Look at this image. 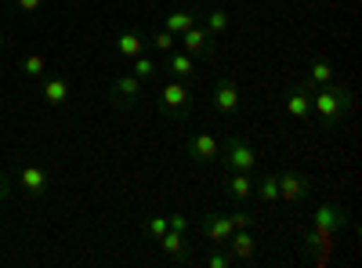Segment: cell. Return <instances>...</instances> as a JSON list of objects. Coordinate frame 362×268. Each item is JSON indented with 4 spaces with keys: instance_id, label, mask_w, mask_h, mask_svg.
I'll return each instance as SVG.
<instances>
[{
    "instance_id": "6da1fadb",
    "label": "cell",
    "mask_w": 362,
    "mask_h": 268,
    "mask_svg": "<svg viewBox=\"0 0 362 268\" xmlns=\"http://www.w3.org/2000/svg\"><path fill=\"white\" fill-rule=\"evenodd\" d=\"M351 105H355L351 91H348V87H341L337 80H329V83H322V87H315V91H312V116H319V124L326 131H334L344 116L351 112Z\"/></svg>"
},
{
    "instance_id": "7a4b0ae2",
    "label": "cell",
    "mask_w": 362,
    "mask_h": 268,
    "mask_svg": "<svg viewBox=\"0 0 362 268\" xmlns=\"http://www.w3.org/2000/svg\"><path fill=\"white\" fill-rule=\"evenodd\" d=\"M156 109L167 116V120H189L192 109H196V91L189 80H174L167 76V83L160 87L156 95Z\"/></svg>"
},
{
    "instance_id": "3957f363",
    "label": "cell",
    "mask_w": 362,
    "mask_h": 268,
    "mask_svg": "<svg viewBox=\"0 0 362 268\" xmlns=\"http://www.w3.org/2000/svg\"><path fill=\"white\" fill-rule=\"evenodd\" d=\"M210 109H214V116H221V120H235V116H239V109H243V91H239L235 76H218L214 80Z\"/></svg>"
},
{
    "instance_id": "277c9868",
    "label": "cell",
    "mask_w": 362,
    "mask_h": 268,
    "mask_svg": "<svg viewBox=\"0 0 362 268\" xmlns=\"http://www.w3.org/2000/svg\"><path fill=\"white\" fill-rule=\"evenodd\" d=\"M218 160H225L228 170H247V174H254V167H257V148H254L247 138H228V141L221 145V156H218Z\"/></svg>"
},
{
    "instance_id": "5b68a950",
    "label": "cell",
    "mask_w": 362,
    "mask_h": 268,
    "mask_svg": "<svg viewBox=\"0 0 362 268\" xmlns=\"http://www.w3.org/2000/svg\"><path fill=\"white\" fill-rule=\"evenodd\" d=\"M177 40H181V51H189L196 62H199V58H206V62H214V58H218V37H210L199 22L189 25Z\"/></svg>"
},
{
    "instance_id": "8992f818",
    "label": "cell",
    "mask_w": 362,
    "mask_h": 268,
    "mask_svg": "<svg viewBox=\"0 0 362 268\" xmlns=\"http://www.w3.org/2000/svg\"><path fill=\"white\" fill-rule=\"evenodd\" d=\"M141 95H145V87H141V80H138L134 73H119V76L109 83V102H112L116 109H134V105L141 102Z\"/></svg>"
},
{
    "instance_id": "52a82bcc",
    "label": "cell",
    "mask_w": 362,
    "mask_h": 268,
    "mask_svg": "<svg viewBox=\"0 0 362 268\" xmlns=\"http://www.w3.org/2000/svg\"><path fill=\"white\" fill-rule=\"evenodd\" d=\"M279 177V199L283 203H305L308 196H312V174H305V170H283V174H276Z\"/></svg>"
},
{
    "instance_id": "ba28073f",
    "label": "cell",
    "mask_w": 362,
    "mask_h": 268,
    "mask_svg": "<svg viewBox=\"0 0 362 268\" xmlns=\"http://www.w3.org/2000/svg\"><path fill=\"white\" fill-rule=\"evenodd\" d=\"M312 91L315 87H308L305 80L300 83H293V87H286L283 91V109H286V116H293V120H312Z\"/></svg>"
},
{
    "instance_id": "9c48e42d",
    "label": "cell",
    "mask_w": 362,
    "mask_h": 268,
    "mask_svg": "<svg viewBox=\"0 0 362 268\" xmlns=\"http://www.w3.org/2000/svg\"><path fill=\"white\" fill-rule=\"evenodd\" d=\"M156 243H160L163 257H167V261H174V264H189V261L196 257V247L185 240V232H170V228H167Z\"/></svg>"
},
{
    "instance_id": "30bf717a",
    "label": "cell",
    "mask_w": 362,
    "mask_h": 268,
    "mask_svg": "<svg viewBox=\"0 0 362 268\" xmlns=\"http://www.w3.org/2000/svg\"><path fill=\"white\" fill-rule=\"evenodd\" d=\"M185 148H189V160H192V163H214V160L221 156V138L210 134V131H199V134L189 138Z\"/></svg>"
},
{
    "instance_id": "8fae6325",
    "label": "cell",
    "mask_w": 362,
    "mask_h": 268,
    "mask_svg": "<svg viewBox=\"0 0 362 268\" xmlns=\"http://www.w3.org/2000/svg\"><path fill=\"white\" fill-rule=\"evenodd\" d=\"M199 228H203V235L210 240V247H225V243H228V235L235 232L232 218H228V214H221V211H210V214H203Z\"/></svg>"
},
{
    "instance_id": "7c38bea8",
    "label": "cell",
    "mask_w": 362,
    "mask_h": 268,
    "mask_svg": "<svg viewBox=\"0 0 362 268\" xmlns=\"http://www.w3.org/2000/svg\"><path fill=\"white\" fill-rule=\"evenodd\" d=\"M15 177H18V185H22L25 196H44L47 185H51V174L40 163H18V174Z\"/></svg>"
},
{
    "instance_id": "4fadbf2b",
    "label": "cell",
    "mask_w": 362,
    "mask_h": 268,
    "mask_svg": "<svg viewBox=\"0 0 362 268\" xmlns=\"http://www.w3.org/2000/svg\"><path fill=\"white\" fill-rule=\"evenodd\" d=\"M344 225H351V218H348V211H341V206H334V203H322L319 211L312 214V228H319V232H341Z\"/></svg>"
},
{
    "instance_id": "5bb4252c",
    "label": "cell",
    "mask_w": 362,
    "mask_h": 268,
    "mask_svg": "<svg viewBox=\"0 0 362 268\" xmlns=\"http://www.w3.org/2000/svg\"><path fill=\"white\" fill-rule=\"evenodd\" d=\"M196 22L206 29L210 37H225L228 25H232V15H228L225 8H206V4H199V8H196Z\"/></svg>"
},
{
    "instance_id": "9a60e30c",
    "label": "cell",
    "mask_w": 362,
    "mask_h": 268,
    "mask_svg": "<svg viewBox=\"0 0 362 268\" xmlns=\"http://www.w3.org/2000/svg\"><path fill=\"white\" fill-rule=\"evenodd\" d=\"M160 69H167V76H174V80H192L196 76V58L189 51H170V54H163Z\"/></svg>"
},
{
    "instance_id": "2e32d148",
    "label": "cell",
    "mask_w": 362,
    "mask_h": 268,
    "mask_svg": "<svg viewBox=\"0 0 362 268\" xmlns=\"http://www.w3.org/2000/svg\"><path fill=\"white\" fill-rule=\"evenodd\" d=\"M40 95H44V102H47L51 109H58V105H66V102H69L73 87H69V80H66V76H44Z\"/></svg>"
},
{
    "instance_id": "e0dca14e",
    "label": "cell",
    "mask_w": 362,
    "mask_h": 268,
    "mask_svg": "<svg viewBox=\"0 0 362 268\" xmlns=\"http://www.w3.org/2000/svg\"><path fill=\"white\" fill-rule=\"evenodd\" d=\"M225 247H228L232 257H239V261H254V254H257V240H254L250 228H235V232L228 235Z\"/></svg>"
},
{
    "instance_id": "ac0fdd59",
    "label": "cell",
    "mask_w": 362,
    "mask_h": 268,
    "mask_svg": "<svg viewBox=\"0 0 362 268\" xmlns=\"http://www.w3.org/2000/svg\"><path fill=\"white\" fill-rule=\"evenodd\" d=\"M225 192L232 199H254V174L247 170H228L225 174Z\"/></svg>"
},
{
    "instance_id": "d6986e66",
    "label": "cell",
    "mask_w": 362,
    "mask_h": 268,
    "mask_svg": "<svg viewBox=\"0 0 362 268\" xmlns=\"http://www.w3.org/2000/svg\"><path fill=\"white\" fill-rule=\"evenodd\" d=\"M145 47H148V40H145V33H138V29H127V33L116 37V51L124 58H138V54H145Z\"/></svg>"
},
{
    "instance_id": "ffe728a7",
    "label": "cell",
    "mask_w": 362,
    "mask_h": 268,
    "mask_svg": "<svg viewBox=\"0 0 362 268\" xmlns=\"http://www.w3.org/2000/svg\"><path fill=\"white\" fill-rule=\"evenodd\" d=\"M196 8L199 4H192V8H174L170 15H167V33H174V37H181V33H185V29L189 25H196Z\"/></svg>"
},
{
    "instance_id": "44dd1931",
    "label": "cell",
    "mask_w": 362,
    "mask_h": 268,
    "mask_svg": "<svg viewBox=\"0 0 362 268\" xmlns=\"http://www.w3.org/2000/svg\"><path fill=\"white\" fill-rule=\"evenodd\" d=\"M329 80H334V66H329V58H312V66L305 73V83L308 87H322Z\"/></svg>"
},
{
    "instance_id": "7402d4cb",
    "label": "cell",
    "mask_w": 362,
    "mask_h": 268,
    "mask_svg": "<svg viewBox=\"0 0 362 268\" xmlns=\"http://www.w3.org/2000/svg\"><path fill=\"white\" fill-rule=\"evenodd\" d=\"M254 196H257L261 203H276V199H279V177H276V174L254 177Z\"/></svg>"
},
{
    "instance_id": "603a6c76",
    "label": "cell",
    "mask_w": 362,
    "mask_h": 268,
    "mask_svg": "<svg viewBox=\"0 0 362 268\" xmlns=\"http://www.w3.org/2000/svg\"><path fill=\"white\" fill-rule=\"evenodd\" d=\"M131 73L145 83V80H156L160 76V62L156 58H148V54H138V58H131Z\"/></svg>"
},
{
    "instance_id": "cb8c5ba5",
    "label": "cell",
    "mask_w": 362,
    "mask_h": 268,
    "mask_svg": "<svg viewBox=\"0 0 362 268\" xmlns=\"http://www.w3.org/2000/svg\"><path fill=\"white\" fill-rule=\"evenodd\" d=\"M44 73H47V58H44L40 51H33V54H25V58H22V76L40 80Z\"/></svg>"
},
{
    "instance_id": "d4e9b609",
    "label": "cell",
    "mask_w": 362,
    "mask_h": 268,
    "mask_svg": "<svg viewBox=\"0 0 362 268\" xmlns=\"http://www.w3.org/2000/svg\"><path fill=\"white\" fill-rule=\"evenodd\" d=\"M145 40H148V47H153L156 54H170L174 44H177V37L167 33V29H156V33H153V37H145Z\"/></svg>"
},
{
    "instance_id": "484cf974",
    "label": "cell",
    "mask_w": 362,
    "mask_h": 268,
    "mask_svg": "<svg viewBox=\"0 0 362 268\" xmlns=\"http://www.w3.org/2000/svg\"><path fill=\"white\" fill-rule=\"evenodd\" d=\"M141 232H145V235H148V240H153V243H156V240H160V235L167 232V214H148V218L141 221Z\"/></svg>"
},
{
    "instance_id": "4316f807",
    "label": "cell",
    "mask_w": 362,
    "mask_h": 268,
    "mask_svg": "<svg viewBox=\"0 0 362 268\" xmlns=\"http://www.w3.org/2000/svg\"><path fill=\"white\" fill-rule=\"evenodd\" d=\"M203 264H206V268H228V264H232V250H228V247H214V250L203 257Z\"/></svg>"
},
{
    "instance_id": "83f0119b",
    "label": "cell",
    "mask_w": 362,
    "mask_h": 268,
    "mask_svg": "<svg viewBox=\"0 0 362 268\" xmlns=\"http://www.w3.org/2000/svg\"><path fill=\"white\" fill-rule=\"evenodd\" d=\"M167 228H170V232H189L192 221H189L185 214H167Z\"/></svg>"
},
{
    "instance_id": "f1b7e54d",
    "label": "cell",
    "mask_w": 362,
    "mask_h": 268,
    "mask_svg": "<svg viewBox=\"0 0 362 268\" xmlns=\"http://www.w3.org/2000/svg\"><path fill=\"white\" fill-rule=\"evenodd\" d=\"M15 8L25 11V15H37V11L44 8V0H15Z\"/></svg>"
},
{
    "instance_id": "f546056e",
    "label": "cell",
    "mask_w": 362,
    "mask_h": 268,
    "mask_svg": "<svg viewBox=\"0 0 362 268\" xmlns=\"http://www.w3.org/2000/svg\"><path fill=\"white\" fill-rule=\"evenodd\" d=\"M228 218H232L235 228H250V214L247 211H228Z\"/></svg>"
},
{
    "instance_id": "4dcf8cb0",
    "label": "cell",
    "mask_w": 362,
    "mask_h": 268,
    "mask_svg": "<svg viewBox=\"0 0 362 268\" xmlns=\"http://www.w3.org/2000/svg\"><path fill=\"white\" fill-rule=\"evenodd\" d=\"M11 196V182H8V174L0 170V199H8Z\"/></svg>"
},
{
    "instance_id": "1f68e13d",
    "label": "cell",
    "mask_w": 362,
    "mask_h": 268,
    "mask_svg": "<svg viewBox=\"0 0 362 268\" xmlns=\"http://www.w3.org/2000/svg\"><path fill=\"white\" fill-rule=\"evenodd\" d=\"M4 44H8V33H4V29H0V51H4Z\"/></svg>"
},
{
    "instance_id": "d6a6232c",
    "label": "cell",
    "mask_w": 362,
    "mask_h": 268,
    "mask_svg": "<svg viewBox=\"0 0 362 268\" xmlns=\"http://www.w3.org/2000/svg\"><path fill=\"white\" fill-rule=\"evenodd\" d=\"M196 4H203V0H196Z\"/></svg>"
}]
</instances>
